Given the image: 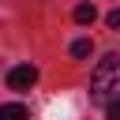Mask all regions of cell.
<instances>
[{"label":"cell","instance_id":"obj_1","mask_svg":"<svg viewBox=\"0 0 120 120\" xmlns=\"http://www.w3.org/2000/svg\"><path fill=\"white\" fill-rule=\"evenodd\" d=\"M90 98L101 109L120 101V52H109L105 60H98V68L90 75Z\"/></svg>","mask_w":120,"mask_h":120},{"label":"cell","instance_id":"obj_2","mask_svg":"<svg viewBox=\"0 0 120 120\" xmlns=\"http://www.w3.org/2000/svg\"><path fill=\"white\" fill-rule=\"evenodd\" d=\"M34 82H38V68H34V64H19V68H11V71H8V86H11V90H19V94H22V90H30Z\"/></svg>","mask_w":120,"mask_h":120},{"label":"cell","instance_id":"obj_3","mask_svg":"<svg viewBox=\"0 0 120 120\" xmlns=\"http://www.w3.org/2000/svg\"><path fill=\"white\" fill-rule=\"evenodd\" d=\"M0 120H30V112H26V105L8 101V105H0Z\"/></svg>","mask_w":120,"mask_h":120},{"label":"cell","instance_id":"obj_4","mask_svg":"<svg viewBox=\"0 0 120 120\" xmlns=\"http://www.w3.org/2000/svg\"><path fill=\"white\" fill-rule=\"evenodd\" d=\"M94 19H98V8H94V4H79V8H75V22H79V26H90Z\"/></svg>","mask_w":120,"mask_h":120},{"label":"cell","instance_id":"obj_5","mask_svg":"<svg viewBox=\"0 0 120 120\" xmlns=\"http://www.w3.org/2000/svg\"><path fill=\"white\" fill-rule=\"evenodd\" d=\"M90 52H94V45H90V41H86V38H79V41H75V45H71V56H75V60H86V56H90Z\"/></svg>","mask_w":120,"mask_h":120},{"label":"cell","instance_id":"obj_6","mask_svg":"<svg viewBox=\"0 0 120 120\" xmlns=\"http://www.w3.org/2000/svg\"><path fill=\"white\" fill-rule=\"evenodd\" d=\"M105 116H109V120H120V101H112V105H105Z\"/></svg>","mask_w":120,"mask_h":120},{"label":"cell","instance_id":"obj_7","mask_svg":"<svg viewBox=\"0 0 120 120\" xmlns=\"http://www.w3.org/2000/svg\"><path fill=\"white\" fill-rule=\"evenodd\" d=\"M105 22H109L112 30H120V8H116V11H109V19H105Z\"/></svg>","mask_w":120,"mask_h":120}]
</instances>
